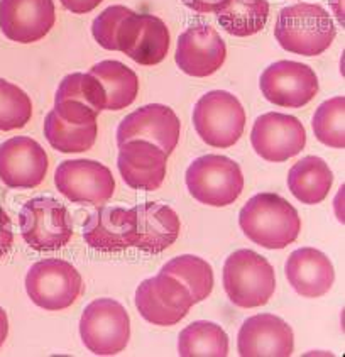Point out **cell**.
<instances>
[{
    "label": "cell",
    "mask_w": 345,
    "mask_h": 357,
    "mask_svg": "<svg viewBox=\"0 0 345 357\" xmlns=\"http://www.w3.org/2000/svg\"><path fill=\"white\" fill-rule=\"evenodd\" d=\"M239 225L254 244L264 249H284L298 239V210L276 193H257L239 213Z\"/></svg>",
    "instance_id": "cell-1"
},
{
    "label": "cell",
    "mask_w": 345,
    "mask_h": 357,
    "mask_svg": "<svg viewBox=\"0 0 345 357\" xmlns=\"http://www.w3.org/2000/svg\"><path fill=\"white\" fill-rule=\"evenodd\" d=\"M337 29L330 14L319 3H295L281 9L275 38L283 50L301 56H319L334 43Z\"/></svg>",
    "instance_id": "cell-2"
},
{
    "label": "cell",
    "mask_w": 345,
    "mask_h": 357,
    "mask_svg": "<svg viewBox=\"0 0 345 357\" xmlns=\"http://www.w3.org/2000/svg\"><path fill=\"white\" fill-rule=\"evenodd\" d=\"M222 281L230 301L240 308L264 307L276 289L275 268L251 249L230 254L224 264Z\"/></svg>",
    "instance_id": "cell-3"
},
{
    "label": "cell",
    "mask_w": 345,
    "mask_h": 357,
    "mask_svg": "<svg viewBox=\"0 0 345 357\" xmlns=\"http://www.w3.org/2000/svg\"><path fill=\"white\" fill-rule=\"evenodd\" d=\"M185 180L192 197L210 207H227L244 190L240 166L219 154L197 158L186 169Z\"/></svg>",
    "instance_id": "cell-4"
},
{
    "label": "cell",
    "mask_w": 345,
    "mask_h": 357,
    "mask_svg": "<svg viewBox=\"0 0 345 357\" xmlns=\"http://www.w3.org/2000/svg\"><path fill=\"white\" fill-rule=\"evenodd\" d=\"M193 126L201 141L212 148H232L244 132L245 110L236 95L212 90L197 102Z\"/></svg>",
    "instance_id": "cell-5"
},
{
    "label": "cell",
    "mask_w": 345,
    "mask_h": 357,
    "mask_svg": "<svg viewBox=\"0 0 345 357\" xmlns=\"http://www.w3.org/2000/svg\"><path fill=\"white\" fill-rule=\"evenodd\" d=\"M19 227L26 244L41 252L65 248L73 236L68 208L51 197L27 202L19 213Z\"/></svg>",
    "instance_id": "cell-6"
},
{
    "label": "cell",
    "mask_w": 345,
    "mask_h": 357,
    "mask_svg": "<svg viewBox=\"0 0 345 357\" xmlns=\"http://www.w3.org/2000/svg\"><path fill=\"white\" fill-rule=\"evenodd\" d=\"M80 335L95 356H115L130 339L129 313L112 298L93 300L80 319Z\"/></svg>",
    "instance_id": "cell-7"
},
{
    "label": "cell",
    "mask_w": 345,
    "mask_h": 357,
    "mask_svg": "<svg viewBox=\"0 0 345 357\" xmlns=\"http://www.w3.org/2000/svg\"><path fill=\"white\" fill-rule=\"evenodd\" d=\"M83 288L82 275L63 259H43L31 266L26 276V291L34 305L49 312L71 307Z\"/></svg>",
    "instance_id": "cell-8"
},
{
    "label": "cell",
    "mask_w": 345,
    "mask_h": 357,
    "mask_svg": "<svg viewBox=\"0 0 345 357\" xmlns=\"http://www.w3.org/2000/svg\"><path fill=\"white\" fill-rule=\"evenodd\" d=\"M195 305L188 288L166 273L148 278L136 289V307L141 317L153 325L171 327L188 315Z\"/></svg>",
    "instance_id": "cell-9"
},
{
    "label": "cell",
    "mask_w": 345,
    "mask_h": 357,
    "mask_svg": "<svg viewBox=\"0 0 345 357\" xmlns=\"http://www.w3.org/2000/svg\"><path fill=\"white\" fill-rule=\"evenodd\" d=\"M261 92L277 107L301 109L319 93V78L308 65L298 61H276L261 75Z\"/></svg>",
    "instance_id": "cell-10"
},
{
    "label": "cell",
    "mask_w": 345,
    "mask_h": 357,
    "mask_svg": "<svg viewBox=\"0 0 345 357\" xmlns=\"http://www.w3.org/2000/svg\"><path fill=\"white\" fill-rule=\"evenodd\" d=\"M54 183L73 204L100 205L109 202L115 192L110 169L93 160L63 161L54 173Z\"/></svg>",
    "instance_id": "cell-11"
},
{
    "label": "cell",
    "mask_w": 345,
    "mask_h": 357,
    "mask_svg": "<svg viewBox=\"0 0 345 357\" xmlns=\"http://www.w3.org/2000/svg\"><path fill=\"white\" fill-rule=\"evenodd\" d=\"M252 148L269 162H283L296 156L307 144V130L296 117L268 112L256 119L251 132Z\"/></svg>",
    "instance_id": "cell-12"
},
{
    "label": "cell",
    "mask_w": 345,
    "mask_h": 357,
    "mask_svg": "<svg viewBox=\"0 0 345 357\" xmlns=\"http://www.w3.org/2000/svg\"><path fill=\"white\" fill-rule=\"evenodd\" d=\"M47 166L46 151L34 139L19 136L0 144V180L9 188H36L45 181Z\"/></svg>",
    "instance_id": "cell-13"
},
{
    "label": "cell",
    "mask_w": 345,
    "mask_h": 357,
    "mask_svg": "<svg viewBox=\"0 0 345 357\" xmlns=\"http://www.w3.org/2000/svg\"><path fill=\"white\" fill-rule=\"evenodd\" d=\"M227 58V46L220 34L208 24L188 27L178 39L174 59L183 73L205 78L222 68Z\"/></svg>",
    "instance_id": "cell-14"
},
{
    "label": "cell",
    "mask_w": 345,
    "mask_h": 357,
    "mask_svg": "<svg viewBox=\"0 0 345 357\" xmlns=\"http://www.w3.org/2000/svg\"><path fill=\"white\" fill-rule=\"evenodd\" d=\"M181 122L171 107L149 104L129 114L118 124L117 142L144 139L160 146L166 154H171L180 141Z\"/></svg>",
    "instance_id": "cell-15"
},
{
    "label": "cell",
    "mask_w": 345,
    "mask_h": 357,
    "mask_svg": "<svg viewBox=\"0 0 345 357\" xmlns=\"http://www.w3.org/2000/svg\"><path fill=\"white\" fill-rule=\"evenodd\" d=\"M105 110V92L92 73L66 75L54 97V112L68 124L83 126L97 122Z\"/></svg>",
    "instance_id": "cell-16"
},
{
    "label": "cell",
    "mask_w": 345,
    "mask_h": 357,
    "mask_svg": "<svg viewBox=\"0 0 345 357\" xmlns=\"http://www.w3.org/2000/svg\"><path fill=\"white\" fill-rule=\"evenodd\" d=\"M54 21L53 0H0V31L14 43L39 41L49 33Z\"/></svg>",
    "instance_id": "cell-17"
},
{
    "label": "cell",
    "mask_w": 345,
    "mask_h": 357,
    "mask_svg": "<svg viewBox=\"0 0 345 357\" xmlns=\"http://www.w3.org/2000/svg\"><path fill=\"white\" fill-rule=\"evenodd\" d=\"M237 349L242 357H289L295 351V334L281 317L259 313L242 324Z\"/></svg>",
    "instance_id": "cell-18"
},
{
    "label": "cell",
    "mask_w": 345,
    "mask_h": 357,
    "mask_svg": "<svg viewBox=\"0 0 345 357\" xmlns=\"http://www.w3.org/2000/svg\"><path fill=\"white\" fill-rule=\"evenodd\" d=\"M83 239L98 252H121L137 241V215L134 208L100 207L83 224Z\"/></svg>",
    "instance_id": "cell-19"
},
{
    "label": "cell",
    "mask_w": 345,
    "mask_h": 357,
    "mask_svg": "<svg viewBox=\"0 0 345 357\" xmlns=\"http://www.w3.org/2000/svg\"><path fill=\"white\" fill-rule=\"evenodd\" d=\"M168 154L160 146L144 139H134L118 144L117 168L122 180L130 188L154 192L166 176Z\"/></svg>",
    "instance_id": "cell-20"
},
{
    "label": "cell",
    "mask_w": 345,
    "mask_h": 357,
    "mask_svg": "<svg viewBox=\"0 0 345 357\" xmlns=\"http://www.w3.org/2000/svg\"><path fill=\"white\" fill-rule=\"evenodd\" d=\"M286 278L295 291L305 298H320L335 281L334 264L319 249L301 248L289 254Z\"/></svg>",
    "instance_id": "cell-21"
},
{
    "label": "cell",
    "mask_w": 345,
    "mask_h": 357,
    "mask_svg": "<svg viewBox=\"0 0 345 357\" xmlns=\"http://www.w3.org/2000/svg\"><path fill=\"white\" fill-rule=\"evenodd\" d=\"M137 215L136 248L148 254H160L180 236V217L171 207L148 202L134 207Z\"/></svg>",
    "instance_id": "cell-22"
},
{
    "label": "cell",
    "mask_w": 345,
    "mask_h": 357,
    "mask_svg": "<svg viewBox=\"0 0 345 357\" xmlns=\"http://www.w3.org/2000/svg\"><path fill=\"white\" fill-rule=\"evenodd\" d=\"M141 24L142 14H136L124 6H110L95 17L92 34L104 50L127 54L136 43Z\"/></svg>",
    "instance_id": "cell-23"
},
{
    "label": "cell",
    "mask_w": 345,
    "mask_h": 357,
    "mask_svg": "<svg viewBox=\"0 0 345 357\" xmlns=\"http://www.w3.org/2000/svg\"><path fill=\"white\" fill-rule=\"evenodd\" d=\"M334 183V173L319 156H307L295 162L288 173V188L296 200L316 205L327 198Z\"/></svg>",
    "instance_id": "cell-24"
},
{
    "label": "cell",
    "mask_w": 345,
    "mask_h": 357,
    "mask_svg": "<svg viewBox=\"0 0 345 357\" xmlns=\"http://www.w3.org/2000/svg\"><path fill=\"white\" fill-rule=\"evenodd\" d=\"M105 92V110H122L136 100L139 93V80L124 63L105 59L90 68Z\"/></svg>",
    "instance_id": "cell-25"
},
{
    "label": "cell",
    "mask_w": 345,
    "mask_h": 357,
    "mask_svg": "<svg viewBox=\"0 0 345 357\" xmlns=\"http://www.w3.org/2000/svg\"><path fill=\"white\" fill-rule=\"evenodd\" d=\"M269 17L268 0H229L217 19L225 33L236 38H247L264 29Z\"/></svg>",
    "instance_id": "cell-26"
},
{
    "label": "cell",
    "mask_w": 345,
    "mask_h": 357,
    "mask_svg": "<svg viewBox=\"0 0 345 357\" xmlns=\"http://www.w3.org/2000/svg\"><path fill=\"white\" fill-rule=\"evenodd\" d=\"M178 354L181 357H225L229 354V337L220 325L198 320L181 331Z\"/></svg>",
    "instance_id": "cell-27"
},
{
    "label": "cell",
    "mask_w": 345,
    "mask_h": 357,
    "mask_svg": "<svg viewBox=\"0 0 345 357\" xmlns=\"http://www.w3.org/2000/svg\"><path fill=\"white\" fill-rule=\"evenodd\" d=\"M97 134V122L83 126L68 124L63 119H59L54 110H51L46 116L45 136L51 148L59 151V153H85V151L92 149Z\"/></svg>",
    "instance_id": "cell-28"
},
{
    "label": "cell",
    "mask_w": 345,
    "mask_h": 357,
    "mask_svg": "<svg viewBox=\"0 0 345 357\" xmlns=\"http://www.w3.org/2000/svg\"><path fill=\"white\" fill-rule=\"evenodd\" d=\"M168 50L169 31L164 21L153 14H142L141 31L127 56L142 66H153L166 58Z\"/></svg>",
    "instance_id": "cell-29"
},
{
    "label": "cell",
    "mask_w": 345,
    "mask_h": 357,
    "mask_svg": "<svg viewBox=\"0 0 345 357\" xmlns=\"http://www.w3.org/2000/svg\"><path fill=\"white\" fill-rule=\"evenodd\" d=\"M161 273L171 275L188 288L195 303L207 300L213 289V269L207 261L193 254H183L166 263Z\"/></svg>",
    "instance_id": "cell-30"
},
{
    "label": "cell",
    "mask_w": 345,
    "mask_h": 357,
    "mask_svg": "<svg viewBox=\"0 0 345 357\" xmlns=\"http://www.w3.org/2000/svg\"><path fill=\"white\" fill-rule=\"evenodd\" d=\"M345 98L335 97L323 102L313 116V132L325 146L335 149L345 148Z\"/></svg>",
    "instance_id": "cell-31"
},
{
    "label": "cell",
    "mask_w": 345,
    "mask_h": 357,
    "mask_svg": "<svg viewBox=\"0 0 345 357\" xmlns=\"http://www.w3.org/2000/svg\"><path fill=\"white\" fill-rule=\"evenodd\" d=\"M33 116L29 95L14 83L0 78V130H15L26 127Z\"/></svg>",
    "instance_id": "cell-32"
},
{
    "label": "cell",
    "mask_w": 345,
    "mask_h": 357,
    "mask_svg": "<svg viewBox=\"0 0 345 357\" xmlns=\"http://www.w3.org/2000/svg\"><path fill=\"white\" fill-rule=\"evenodd\" d=\"M14 242V232H12V222L7 212L0 207V259L7 256Z\"/></svg>",
    "instance_id": "cell-33"
},
{
    "label": "cell",
    "mask_w": 345,
    "mask_h": 357,
    "mask_svg": "<svg viewBox=\"0 0 345 357\" xmlns=\"http://www.w3.org/2000/svg\"><path fill=\"white\" fill-rule=\"evenodd\" d=\"M181 2L198 14H212V12L220 10L229 0H181Z\"/></svg>",
    "instance_id": "cell-34"
},
{
    "label": "cell",
    "mask_w": 345,
    "mask_h": 357,
    "mask_svg": "<svg viewBox=\"0 0 345 357\" xmlns=\"http://www.w3.org/2000/svg\"><path fill=\"white\" fill-rule=\"evenodd\" d=\"M59 2L73 14H89V12L97 9L104 0H59Z\"/></svg>",
    "instance_id": "cell-35"
},
{
    "label": "cell",
    "mask_w": 345,
    "mask_h": 357,
    "mask_svg": "<svg viewBox=\"0 0 345 357\" xmlns=\"http://www.w3.org/2000/svg\"><path fill=\"white\" fill-rule=\"evenodd\" d=\"M7 334H9V319H7V313L3 312V308L0 307V347L6 342Z\"/></svg>",
    "instance_id": "cell-36"
}]
</instances>
